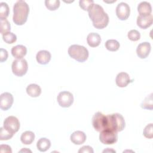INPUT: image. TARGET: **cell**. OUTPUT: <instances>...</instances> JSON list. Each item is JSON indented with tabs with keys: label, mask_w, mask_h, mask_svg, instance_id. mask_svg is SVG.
Masks as SVG:
<instances>
[{
	"label": "cell",
	"mask_w": 153,
	"mask_h": 153,
	"mask_svg": "<svg viewBox=\"0 0 153 153\" xmlns=\"http://www.w3.org/2000/svg\"><path fill=\"white\" fill-rule=\"evenodd\" d=\"M88 12V16L95 28L102 29L107 26L109 20V16L104 11L102 6L97 4H94Z\"/></svg>",
	"instance_id": "cell-1"
},
{
	"label": "cell",
	"mask_w": 153,
	"mask_h": 153,
	"mask_svg": "<svg viewBox=\"0 0 153 153\" xmlns=\"http://www.w3.org/2000/svg\"><path fill=\"white\" fill-rule=\"evenodd\" d=\"M29 7L27 4L22 0L17 1L13 7V22L19 26L24 25L27 19Z\"/></svg>",
	"instance_id": "cell-2"
},
{
	"label": "cell",
	"mask_w": 153,
	"mask_h": 153,
	"mask_svg": "<svg viewBox=\"0 0 153 153\" xmlns=\"http://www.w3.org/2000/svg\"><path fill=\"white\" fill-rule=\"evenodd\" d=\"M106 116V128L115 132L121 131L126 126V122L123 115L119 113L108 114Z\"/></svg>",
	"instance_id": "cell-3"
},
{
	"label": "cell",
	"mask_w": 153,
	"mask_h": 153,
	"mask_svg": "<svg viewBox=\"0 0 153 153\" xmlns=\"http://www.w3.org/2000/svg\"><path fill=\"white\" fill-rule=\"evenodd\" d=\"M69 56L79 62H84L88 57V51L84 46L74 44L71 45L68 50Z\"/></svg>",
	"instance_id": "cell-4"
},
{
	"label": "cell",
	"mask_w": 153,
	"mask_h": 153,
	"mask_svg": "<svg viewBox=\"0 0 153 153\" xmlns=\"http://www.w3.org/2000/svg\"><path fill=\"white\" fill-rule=\"evenodd\" d=\"M13 73L17 76H22L25 75L28 69L27 61L25 59H17L13 62L11 65Z\"/></svg>",
	"instance_id": "cell-5"
},
{
	"label": "cell",
	"mask_w": 153,
	"mask_h": 153,
	"mask_svg": "<svg viewBox=\"0 0 153 153\" xmlns=\"http://www.w3.org/2000/svg\"><path fill=\"white\" fill-rule=\"evenodd\" d=\"M100 141L105 145H112L118 140L117 133L109 129H105L99 134Z\"/></svg>",
	"instance_id": "cell-6"
},
{
	"label": "cell",
	"mask_w": 153,
	"mask_h": 153,
	"mask_svg": "<svg viewBox=\"0 0 153 153\" xmlns=\"http://www.w3.org/2000/svg\"><path fill=\"white\" fill-rule=\"evenodd\" d=\"M92 124L94 128L100 132L106 128V116L100 112H96L92 118Z\"/></svg>",
	"instance_id": "cell-7"
},
{
	"label": "cell",
	"mask_w": 153,
	"mask_h": 153,
	"mask_svg": "<svg viewBox=\"0 0 153 153\" xmlns=\"http://www.w3.org/2000/svg\"><path fill=\"white\" fill-rule=\"evenodd\" d=\"M57 100L61 107L68 108L74 102V96L71 93L67 91H63L59 93L57 97Z\"/></svg>",
	"instance_id": "cell-8"
},
{
	"label": "cell",
	"mask_w": 153,
	"mask_h": 153,
	"mask_svg": "<svg viewBox=\"0 0 153 153\" xmlns=\"http://www.w3.org/2000/svg\"><path fill=\"white\" fill-rule=\"evenodd\" d=\"M3 127L10 132L15 134L20 128V122L14 116H9L4 121Z\"/></svg>",
	"instance_id": "cell-9"
},
{
	"label": "cell",
	"mask_w": 153,
	"mask_h": 153,
	"mask_svg": "<svg viewBox=\"0 0 153 153\" xmlns=\"http://www.w3.org/2000/svg\"><path fill=\"white\" fill-rule=\"evenodd\" d=\"M116 15L121 20H127L130 14V8L129 5L123 2L119 3L116 7Z\"/></svg>",
	"instance_id": "cell-10"
},
{
	"label": "cell",
	"mask_w": 153,
	"mask_h": 153,
	"mask_svg": "<svg viewBox=\"0 0 153 153\" xmlns=\"http://www.w3.org/2000/svg\"><path fill=\"white\" fill-rule=\"evenodd\" d=\"M14 102L13 95L8 92H4L0 96V108L2 111L8 110Z\"/></svg>",
	"instance_id": "cell-11"
},
{
	"label": "cell",
	"mask_w": 153,
	"mask_h": 153,
	"mask_svg": "<svg viewBox=\"0 0 153 153\" xmlns=\"http://www.w3.org/2000/svg\"><path fill=\"white\" fill-rule=\"evenodd\" d=\"M151 46L149 42H143L138 45L136 48V53L137 56L140 59L146 58L150 53Z\"/></svg>",
	"instance_id": "cell-12"
},
{
	"label": "cell",
	"mask_w": 153,
	"mask_h": 153,
	"mask_svg": "<svg viewBox=\"0 0 153 153\" xmlns=\"http://www.w3.org/2000/svg\"><path fill=\"white\" fill-rule=\"evenodd\" d=\"M153 18L152 14L148 16H139L137 17V25L141 29H145L150 27L152 24Z\"/></svg>",
	"instance_id": "cell-13"
},
{
	"label": "cell",
	"mask_w": 153,
	"mask_h": 153,
	"mask_svg": "<svg viewBox=\"0 0 153 153\" xmlns=\"http://www.w3.org/2000/svg\"><path fill=\"white\" fill-rule=\"evenodd\" d=\"M131 81L128 74L124 72H120L115 78L116 84L119 87H125Z\"/></svg>",
	"instance_id": "cell-14"
},
{
	"label": "cell",
	"mask_w": 153,
	"mask_h": 153,
	"mask_svg": "<svg viewBox=\"0 0 153 153\" xmlns=\"http://www.w3.org/2000/svg\"><path fill=\"white\" fill-rule=\"evenodd\" d=\"M86 139V134L81 131H75L73 132L70 136L71 142L75 145H81L84 143Z\"/></svg>",
	"instance_id": "cell-15"
},
{
	"label": "cell",
	"mask_w": 153,
	"mask_h": 153,
	"mask_svg": "<svg viewBox=\"0 0 153 153\" xmlns=\"http://www.w3.org/2000/svg\"><path fill=\"white\" fill-rule=\"evenodd\" d=\"M51 58V53L47 50H41L37 53L36 56L37 62L41 65H47L50 61Z\"/></svg>",
	"instance_id": "cell-16"
},
{
	"label": "cell",
	"mask_w": 153,
	"mask_h": 153,
	"mask_svg": "<svg viewBox=\"0 0 153 153\" xmlns=\"http://www.w3.org/2000/svg\"><path fill=\"white\" fill-rule=\"evenodd\" d=\"M137 11L140 14L139 16H148L152 13L151 5L146 1L141 2L137 6Z\"/></svg>",
	"instance_id": "cell-17"
},
{
	"label": "cell",
	"mask_w": 153,
	"mask_h": 153,
	"mask_svg": "<svg viewBox=\"0 0 153 153\" xmlns=\"http://www.w3.org/2000/svg\"><path fill=\"white\" fill-rule=\"evenodd\" d=\"M12 56L17 59H22L27 53V48L23 45H17L11 48Z\"/></svg>",
	"instance_id": "cell-18"
},
{
	"label": "cell",
	"mask_w": 153,
	"mask_h": 153,
	"mask_svg": "<svg viewBox=\"0 0 153 153\" xmlns=\"http://www.w3.org/2000/svg\"><path fill=\"white\" fill-rule=\"evenodd\" d=\"M87 42L89 46L96 47L99 45L101 42V37L99 34L94 32L90 33L87 37Z\"/></svg>",
	"instance_id": "cell-19"
},
{
	"label": "cell",
	"mask_w": 153,
	"mask_h": 153,
	"mask_svg": "<svg viewBox=\"0 0 153 153\" xmlns=\"http://www.w3.org/2000/svg\"><path fill=\"white\" fill-rule=\"evenodd\" d=\"M27 94L32 97H37L41 93V88L38 84H30L26 87Z\"/></svg>",
	"instance_id": "cell-20"
},
{
	"label": "cell",
	"mask_w": 153,
	"mask_h": 153,
	"mask_svg": "<svg viewBox=\"0 0 153 153\" xmlns=\"http://www.w3.org/2000/svg\"><path fill=\"white\" fill-rule=\"evenodd\" d=\"M51 146V142L49 139L45 137L39 139L36 143L37 149L40 152L47 151Z\"/></svg>",
	"instance_id": "cell-21"
},
{
	"label": "cell",
	"mask_w": 153,
	"mask_h": 153,
	"mask_svg": "<svg viewBox=\"0 0 153 153\" xmlns=\"http://www.w3.org/2000/svg\"><path fill=\"white\" fill-rule=\"evenodd\" d=\"M34 139L35 134L31 131H26L23 132L20 136V140L25 145L31 144Z\"/></svg>",
	"instance_id": "cell-22"
},
{
	"label": "cell",
	"mask_w": 153,
	"mask_h": 153,
	"mask_svg": "<svg viewBox=\"0 0 153 153\" xmlns=\"http://www.w3.org/2000/svg\"><path fill=\"white\" fill-rule=\"evenodd\" d=\"M106 48L110 51H116L120 48V43L115 39H108L105 42Z\"/></svg>",
	"instance_id": "cell-23"
},
{
	"label": "cell",
	"mask_w": 153,
	"mask_h": 153,
	"mask_svg": "<svg viewBox=\"0 0 153 153\" xmlns=\"http://www.w3.org/2000/svg\"><path fill=\"white\" fill-rule=\"evenodd\" d=\"M152 93L148 95L144 100L142 101L140 106L145 109L152 110L153 109V102H152Z\"/></svg>",
	"instance_id": "cell-24"
},
{
	"label": "cell",
	"mask_w": 153,
	"mask_h": 153,
	"mask_svg": "<svg viewBox=\"0 0 153 153\" xmlns=\"http://www.w3.org/2000/svg\"><path fill=\"white\" fill-rule=\"evenodd\" d=\"M9 7L4 2L0 3V19H5L9 14Z\"/></svg>",
	"instance_id": "cell-25"
},
{
	"label": "cell",
	"mask_w": 153,
	"mask_h": 153,
	"mask_svg": "<svg viewBox=\"0 0 153 153\" xmlns=\"http://www.w3.org/2000/svg\"><path fill=\"white\" fill-rule=\"evenodd\" d=\"M45 7L50 11L57 10L60 6V1L59 0H45Z\"/></svg>",
	"instance_id": "cell-26"
},
{
	"label": "cell",
	"mask_w": 153,
	"mask_h": 153,
	"mask_svg": "<svg viewBox=\"0 0 153 153\" xmlns=\"http://www.w3.org/2000/svg\"><path fill=\"white\" fill-rule=\"evenodd\" d=\"M2 39L7 44H13L16 41L17 36L13 32H8L2 35Z\"/></svg>",
	"instance_id": "cell-27"
},
{
	"label": "cell",
	"mask_w": 153,
	"mask_h": 153,
	"mask_svg": "<svg viewBox=\"0 0 153 153\" xmlns=\"http://www.w3.org/2000/svg\"><path fill=\"white\" fill-rule=\"evenodd\" d=\"M1 21V33L3 35L5 33L10 32L11 29V25L10 22L5 19H0Z\"/></svg>",
	"instance_id": "cell-28"
},
{
	"label": "cell",
	"mask_w": 153,
	"mask_h": 153,
	"mask_svg": "<svg viewBox=\"0 0 153 153\" xmlns=\"http://www.w3.org/2000/svg\"><path fill=\"white\" fill-rule=\"evenodd\" d=\"M0 140H6L10 139L13 137L14 134L6 130L4 127H1L0 128Z\"/></svg>",
	"instance_id": "cell-29"
},
{
	"label": "cell",
	"mask_w": 153,
	"mask_h": 153,
	"mask_svg": "<svg viewBox=\"0 0 153 153\" xmlns=\"http://www.w3.org/2000/svg\"><path fill=\"white\" fill-rule=\"evenodd\" d=\"M93 4V0H80L79 1V7L84 11H88Z\"/></svg>",
	"instance_id": "cell-30"
},
{
	"label": "cell",
	"mask_w": 153,
	"mask_h": 153,
	"mask_svg": "<svg viewBox=\"0 0 153 153\" xmlns=\"http://www.w3.org/2000/svg\"><path fill=\"white\" fill-rule=\"evenodd\" d=\"M143 136L148 139H152L153 137V124L150 123L146 126L143 131Z\"/></svg>",
	"instance_id": "cell-31"
},
{
	"label": "cell",
	"mask_w": 153,
	"mask_h": 153,
	"mask_svg": "<svg viewBox=\"0 0 153 153\" xmlns=\"http://www.w3.org/2000/svg\"><path fill=\"white\" fill-rule=\"evenodd\" d=\"M127 36L128 39L132 41H137L140 38V33L136 29H132L128 32Z\"/></svg>",
	"instance_id": "cell-32"
},
{
	"label": "cell",
	"mask_w": 153,
	"mask_h": 153,
	"mask_svg": "<svg viewBox=\"0 0 153 153\" xmlns=\"http://www.w3.org/2000/svg\"><path fill=\"white\" fill-rule=\"evenodd\" d=\"M8 51L4 48H1L0 49V62L1 63L6 61L8 59Z\"/></svg>",
	"instance_id": "cell-33"
},
{
	"label": "cell",
	"mask_w": 153,
	"mask_h": 153,
	"mask_svg": "<svg viewBox=\"0 0 153 153\" xmlns=\"http://www.w3.org/2000/svg\"><path fill=\"white\" fill-rule=\"evenodd\" d=\"M78 152L79 153H93L94 151L93 148L90 146H83L79 149Z\"/></svg>",
	"instance_id": "cell-34"
},
{
	"label": "cell",
	"mask_w": 153,
	"mask_h": 153,
	"mask_svg": "<svg viewBox=\"0 0 153 153\" xmlns=\"http://www.w3.org/2000/svg\"><path fill=\"white\" fill-rule=\"evenodd\" d=\"M0 152L3 153V152H12V150L11 147L8 145H1L0 146Z\"/></svg>",
	"instance_id": "cell-35"
},
{
	"label": "cell",
	"mask_w": 153,
	"mask_h": 153,
	"mask_svg": "<svg viewBox=\"0 0 153 153\" xmlns=\"http://www.w3.org/2000/svg\"><path fill=\"white\" fill-rule=\"evenodd\" d=\"M32 152V151L30 149H27V148H23L22 149L19 151V152Z\"/></svg>",
	"instance_id": "cell-36"
},
{
	"label": "cell",
	"mask_w": 153,
	"mask_h": 153,
	"mask_svg": "<svg viewBox=\"0 0 153 153\" xmlns=\"http://www.w3.org/2000/svg\"><path fill=\"white\" fill-rule=\"evenodd\" d=\"M116 152V151L114 149H109V148H107L106 149H105L104 151H103V152Z\"/></svg>",
	"instance_id": "cell-37"
}]
</instances>
